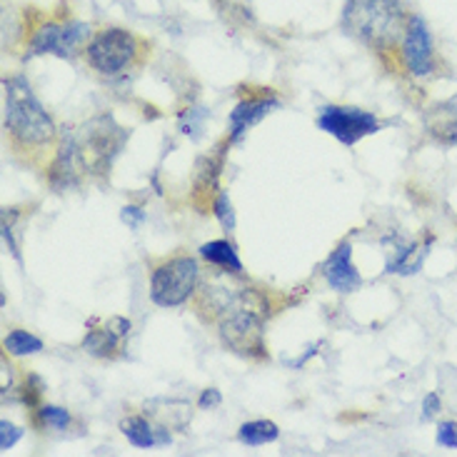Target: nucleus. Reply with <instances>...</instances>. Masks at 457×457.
I'll return each mask as SVG.
<instances>
[{"instance_id":"nucleus-6","label":"nucleus","mask_w":457,"mask_h":457,"mask_svg":"<svg viewBox=\"0 0 457 457\" xmlns=\"http://www.w3.org/2000/svg\"><path fill=\"white\" fill-rule=\"evenodd\" d=\"M200 268L190 255H173L162 260L150 272V300L161 308H178L195 293Z\"/></svg>"},{"instance_id":"nucleus-12","label":"nucleus","mask_w":457,"mask_h":457,"mask_svg":"<svg viewBox=\"0 0 457 457\" xmlns=\"http://www.w3.org/2000/svg\"><path fill=\"white\" fill-rule=\"evenodd\" d=\"M280 105V100L275 98L272 93L268 96H253V98L240 100L237 105L230 112V143H240L243 136H245L247 130L253 128V125H258L272 108H278Z\"/></svg>"},{"instance_id":"nucleus-20","label":"nucleus","mask_w":457,"mask_h":457,"mask_svg":"<svg viewBox=\"0 0 457 457\" xmlns=\"http://www.w3.org/2000/svg\"><path fill=\"white\" fill-rule=\"evenodd\" d=\"M37 425L62 430V428L71 425V412L62 408H55V405H43V408L37 410Z\"/></svg>"},{"instance_id":"nucleus-8","label":"nucleus","mask_w":457,"mask_h":457,"mask_svg":"<svg viewBox=\"0 0 457 457\" xmlns=\"http://www.w3.org/2000/svg\"><path fill=\"white\" fill-rule=\"evenodd\" d=\"M318 128L328 136L340 140L343 145H355L365 136H372L380 130L378 118L360 108H343V105H325L318 118Z\"/></svg>"},{"instance_id":"nucleus-26","label":"nucleus","mask_w":457,"mask_h":457,"mask_svg":"<svg viewBox=\"0 0 457 457\" xmlns=\"http://www.w3.org/2000/svg\"><path fill=\"white\" fill-rule=\"evenodd\" d=\"M123 220L130 228H137V225L145 220V212L140 211V208H133V205H128V208H123Z\"/></svg>"},{"instance_id":"nucleus-19","label":"nucleus","mask_w":457,"mask_h":457,"mask_svg":"<svg viewBox=\"0 0 457 457\" xmlns=\"http://www.w3.org/2000/svg\"><path fill=\"white\" fill-rule=\"evenodd\" d=\"M3 347H5V353H11L15 358H23V355L40 353L43 343H40V337L30 335L28 330H11V333L5 335V340H3Z\"/></svg>"},{"instance_id":"nucleus-9","label":"nucleus","mask_w":457,"mask_h":457,"mask_svg":"<svg viewBox=\"0 0 457 457\" xmlns=\"http://www.w3.org/2000/svg\"><path fill=\"white\" fill-rule=\"evenodd\" d=\"M403 61L415 78H430L437 65L430 28L418 12H410L408 18V28L403 36Z\"/></svg>"},{"instance_id":"nucleus-13","label":"nucleus","mask_w":457,"mask_h":457,"mask_svg":"<svg viewBox=\"0 0 457 457\" xmlns=\"http://www.w3.org/2000/svg\"><path fill=\"white\" fill-rule=\"evenodd\" d=\"M322 272H325V280L337 293H353L362 283L360 272L353 265V247H350V243H340V245L335 247Z\"/></svg>"},{"instance_id":"nucleus-25","label":"nucleus","mask_w":457,"mask_h":457,"mask_svg":"<svg viewBox=\"0 0 457 457\" xmlns=\"http://www.w3.org/2000/svg\"><path fill=\"white\" fill-rule=\"evenodd\" d=\"M220 403H223V395H220V393H218L215 387H211V390H205V393H203V395H200V400H198L200 410L218 408Z\"/></svg>"},{"instance_id":"nucleus-16","label":"nucleus","mask_w":457,"mask_h":457,"mask_svg":"<svg viewBox=\"0 0 457 457\" xmlns=\"http://www.w3.org/2000/svg\"><path fill=\"white\" fill-rule=\"evenodd\" d=\"M200 255H203V260H208L212 268L237 272V275L243 270V262L237 258L233 243H228V240H212V243H205V245L200 247Z\"/></svg>"},{"instance_id":"nucleus-4","label":"nucleus","mask_w":457,"mask_h":457,"mask_svg":"<svg viewBox=\"0 0 457 457\" xmlns=\"http://www.w3.org/2000/svg\"><path fill=\"white\" fill-rule=\"evenodd\" d=\"M128 130L111 112H100L96 118H90L73 133L75 153L78 161L83 165L86 175H105L111 170L112 161L118 158V153L123 150L128 140Z\"/></svg>"},{"instance_id":"nucleus-17","label":"nucleus","mask_w":457,"mask_h":457,"mask_svg":"<svg viewBox=\"0 0 457 457\" xmlns=\"http://www.w3.org/2000/svg\"><path fill=\"white\" fill-rule=\"evenodd\" d=\"M240 440L245 443V445H268V443H275L278 440V425L270 420H253V422H245L243 428H240Z\"/></svg>"},{"instance_id":"nucleus-7","label":"nucleus","mask_w":457,"mask_h":457,"mask_svg":"<svg viewBox=\"0 0 457 457\" xmlns=\"http://www.w3.org/2000/svg\"><path fill=\"white\" fill-rule=\"evenodd\" d=\"M90 43V25L78 23H43L30 33V53L43 55H61V58H73L78 50H86Z\"/></svg>"},{"instance_id":"nucleus-11","label":"nucleus","mask_w":457,"mask_h":457,"mask_svg":"<svg viewBox=\"0 0 457 457\" xmlns=\"http://www.w3.org/2000/svg\"><path fill=\"white\" fill-rule=\"evenodd\" d=\"M225 162V148L218 145L215 153H208L205 158H200L195 165V180H193V203L198 205L200 212H205V208L215 203L218 198V178L223 170Z\"/></svg>"},{"instance_id":"nucleus-18","label":"nucleus","mask_w":457,"mask_h":457,"mask_svg":"<svg viewBox=\"0 0 457 457\" xmlns=\"http://www.w3.org/2000/svg\"><path fill=\"white\" fill-rule=\"evenodd\" d=\"M428 255V247L425 245H408L397 250L395 260H390L387 270L400 272V275H410V272H418L422 268V260Z\"/></svg>"},{"instance_id":"nucleus-23","label":"nucleus","mask_w":457,"mask_h":457,"mask_svg":"<svg viewBox=\"0 0 457 457\" xmlns=\"http://www.w3.org/2000/svg\"><path fill=\"white\" fill-rule=\"evenodd\" d=\"M21 435H23V430H18V428L11 425L8 420H0V450L8 453V450L21 440Z\"/></svg>"},{"instance_id":"nucleus-21","label":"nucleus","mask_w":457,"mask_h":457,"mask_svg":"<svg viewBox=\"0 0 457 457\" xmlns=\"http://www.w3.org/2000/svg\"><path fill=\"white\" fill-rule=\"evenodd\" d=\"M212 212H215V218L220 220L225 230H235V212H233V203L228 198V193H218V198L212 203Z\"/></svg>"},{"instance_id":"nucleus-10","label":"nucleus","mask_w":457,"mask_h":457,"mask_svg":"<svg viewBox=\"0 0 457 457\" xmlns=\"http://www.w3.org/2000/svg\"><path fill=\"white\" fill-rule=\"evenodd\" d=\"M130 328H133L130 320L120 318V315L108 318L100 325H96V320H93L90 328H87L86 337H83V350L93 358H115L118 350L123 347L125 337L130 335Z\"/></svg>"},{"instance_id":"nucleus-5","label":"nucleus","mask_w":457,"mask_h":457,"mask_svg":"<svg viewBox=\"0 0 457 457\" xmlns=\"http://www.w3.org/2000/svg\"><path fill=\"white\" fill-rule=\"evenodd\" d=\"M140 55V40L125 28H103L86 46V61L96 73L115 78L130 71Z\"/></svg>"},{"instance_id":"nucleus-3","label":"nucleus","mask_w":457,"mask_h":457,"mask_svg":"<svg viewBox=\"0 0 457 457\" xmlns=\"http://www.w3.org/2000/svg\"><path fill=\"white\" fill-rule=\"evenodd\" d=\"M408 11L400 0H345L343 25L350 36L375 50H387L403 40Z\"/></svg>"},{"instance_id":"nucleus-1","label":"nucleus","mask_w":457,"mask_h":457,"mask_svg":"<svg viewBox=\"0 0 457 457\" xmlns=\"http://www.w3.org/2000/svg\"><path fill=\"white\" fill-rule=\"evenodd\" d=\"M237 272L215 268L200 287V310H208L211 320L218 322L223 343L237 355L262 358L265 355V320L270 315L268 297L255 287L237 283Z\"/></svg>"},{"instance_id":"nucleus-14","label":"nucleus","mask_w":457,"mask_h":457,"mask_svg":"<svg viewBox=\"0 0 457 457\" xmlns=\"http://www.w3.org/2000/svg\"><path fill=\"white\" fill-rule=\"evenodd\" d=\"M120 430L123 435L133 443L136 447H155V445H168L170 443V435L165 428H155L145 415H128L120 422Z\"/></svg>"},{"instance_id":"nucleus-22","label":"nucleus","mask_w":457,"mask_h":457,"mask_svg":"<svg viewBox=\"0 0 457 457\" xmlns=\"http://www.w3.org/2000/svg\"><path fill=\"white\" fill-rule=\"evenodd\" d=\"M437 445L447 450H457V422L447 420L437 425Z\"/></svg>"},{"instance_id":"nucleus-15","label":"nucleus","mask_w":457,"mask_h":457,"mask_svg":"<svg viewBox=\"0 0 457 457\" xmlns=\"http://www.w3.org/2000/svg\"><path fill=\"white\" fill-rule=\"evenodd\" d=\"M428 133L443 145H457V96L430 112Z\"/></svg>"},{"instance_id":"nucleus-2","label":"nucleus","mask_w":457,"mask_h":457,"mask_svg":"<svg viewBox=\"0 0 457 457\" xmlns=\"http://www.w3.org/2000/svg\"><path fill=\"white\" fill-rule=\"evenodd\" d=\"M5 87V115L3 125L18 148H43L55 137V123L48 111L40 105L30 83L23 75H12L3 80Z\"/></svg>"},{"instance_id":"nucleus-24","label":"nucleus","mask_w":457,"mask_h":457,"mask_svg":"<svg viewBox=\"0 0 457 457\" xmlns=\"http://www.w3.org/2000/svg\"><path fill=\"white\" fill-rule=\"evenodd\" d=\"M440 397H437V393H430V395L425 397V403H422V418L425 420H433L435 415L440 412Z\"/></svg>"}]
</instances>
